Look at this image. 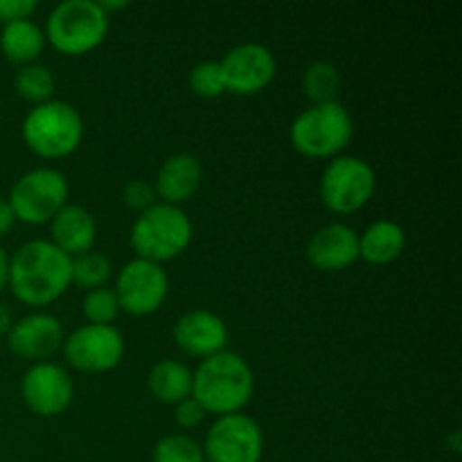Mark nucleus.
I'll return each mask as SVG.
<instances>
[{
  "mask_svg": "<svg viewBox=\"0 0 462 462\" xmlns=\"http://www.w3.org/2000/svg\"><path fill=\"white\" fill-rule=\"evenodd\" d=\"M120 310L131 316H149L158 311L170 291V278L162 264L134 257L122 266L116 282Z\"/></svg>",
  "mask_w": 462,
  "mask_h": 462,
  "instance_id": "9d476101",
  "label": "nucleus"
},
{
  "mask_svg": "<svg viewBox=\"0 0 462 462\" xmlns=\"http://www.w3.org/2000/svg\"><path fill=\"white\" fill-rule=\"evenodd\" d=\"M68 189V179L61 171L54 167H36L14 183L7 201L16 221L43 226L66 206Z\"/></svg>",
  "mask_w": 462,
  "mask_h": 462,
  "instance_id": "6e6552de",
  "label": "nucleus"
},
{
  "mask_svg": "<svg viewBox=\"0 0 462 462\" xmlns=\"http://www.w3.org/2000/svg\"><path fill=\"white\" fill-rule=\"evenodd\" d=\"M201 447L206 462H260L264 456V433L251 415H221Z\"/></svg>",
  "mask_w": 462,
  "mask_h": 462,
  "instance_id": "1a4fd4ad",
  "label": "nucleus"
},
{
  "mask_svg": "<svg viewBox=\"0 0 462 462\" xmlns=\"http://www.w3.org/2000/svg\"><path fill=\"white\" fill-rule=\"evenodd\" d=\"M66 341L63 325L57 316L36 311L12 323L7 332V346L16 356L27 361H43L52 356Z\"/></svg>",
  "mask_w": 462,
  "mask_h": 462,
  "instance_id": "4468645a",
  "label": "nucleus"
},
{
  "mask_svg": "<svg viewBox=\"0 0 462 462\" xmlns=\"http://www.w3.org/2000/svg\"><path fill=\"white\" fill-rule=\"evenodd\" d=\"M9 328H12V311H9V307L5 302H0V337L7 334Z\"/></svg>",
  "mask_w": 462,
  "mask_h": 462,
  "instance_id": "473e14b6",
  "label": "nucleus"
},
{
  "mask_svg": "<svg viewBox=\"0 0 462 462\" xmlns=\"http://www.w3.org/2000/svg\"><path fill=\"white\" fill-rule=\"evenodd\" d=\"M174 341L185 355L208 359L228 346V325L221 316L208 310L185 311L174 325Z\"/></svg>",
  "mask_w": 462,
  "mask_h": 462,
  "instance_id": "2eb2a0df",
  "label": "nucleus"
},
{
  "mask_svg": "<svg viewBox=\"0 0 462 462\" xmlns=\"http://www.w3.org/2000/svg\"><path fill=\"white\" fill-rule=\"evenodd\" d=\"M355 125L341 102L311 104L298 113L289 129L293 149L307 158H337L350 144Z\"/></svg>",
  "mask_w": 462,
  "mask_h": 462,
  "instance_id": "39448f33",
  "label": "nucleus"
},
{
  "mask_svg": "<svg viewBox=\"0 0 462 462\" xmlns=\"http://www.w3.org/2000/svg\"><path fill=\"white\" fill-rule=\"evenodd\" d=\"M147 386L162 404L176 406L192 397V370L174 359H162L149 370Z\"/></svg>",
  "mask_w": 462,
  "mask_h": 462,
  "instance_id": "412c9836",
  "label": "nucleus"
},
{
  "mask_svg": "<svg viewBox=\"0 0 462 462\" xmlns=\"http://www.w3.org/2000/svg\"><path fill=\"white\" fill-rule=\"evenodd\" d=\"M307 260L319 271H343L359 260V235L347 224L323 226L307 244Z\"/></svg>",
  "mask_w": 462,
  "mask_h": 462,
  "instance_id": "dca6fc26",
  "label": "nucleus"
},
{
  "mask_svg": "<svg viewBox=\"0 0 462 462\" xmlns=\"http://www.w3.org/2000/svg\"><path fill=\"white\" fill-rule=\"evenodd\" d=\"M70 284L72 257L48 239H30L9 257V287L23 305H50Z\"/></svg>",
  "mask_w": 462,
  "mask_h": 462,
  "instance_id": "f257e3e1",
  "label": "nucleus"
},
{
  "mask_svg": "<svg viewBox=\"0 0 462 462\" xmlns=\"http://www.w3.org/2000/svg\"><path fill=\"white\" fill-rule=\"evenodd\" d=\"M63 355L81 373H108L125 356V337L113 325H81L63 341Z\"/></svg>",
  "mask_w": 462,
  "mask_h": 462,
  "instance_id": "9b49d317",
  "label": "nucleus"
},
{
  "mask_svg": "<svg viewBox=\"0 0 462 462\" xmlns=\"http://www.w3.org/2000/svg\"><path fill=\"white\" fill-rule=\"evenodd\" d=\"M404 246L406 233L397 221H373L359 235V260H365L368 264L374 266L391 264V262H395L404 253Z\"/></svg>",
  "mask_w": 462,
  "mask_h": 462,
  "instance_id": "6ab92c4d",
  "label": "nucleus"
},
{
  "mask_svg": "<svg viewBox=\"0 0 462 462\" xmlns=\"http://www.w3.org/2000/svg\"><path fill=\"white\" fill-rule=\"evenodd\" d=\"M302 90L311 104L338 102L341 93V72L329 61H314L302 72Z\"/></svg>",
  "mask_w": 462,
  "mask_h": 462,
  "instance_id": "4be33fe9",
  "label": "nucleus"
},
{
  "mask_svg": "<svg viewBox=\"0 0 462 462\" xmlns=\"http://www.w3.org/2000/svg\"><path fill=\"white\" fill-rule=\"evenodd\" d=\"M45 32L32 18L7 23L0 32V50L5 57L18 66L34 63L45 48Z\"/></svg>",
  "mask_w": 462,
  "mask_h": 462,
  "instance_id": "aec40b11",
  "label": "nucleus"
},
{
  "mask_svg": "<svg viewBox=\"0 0 462 462\" xmlns=\"http://www.w3.org/2000/svg\"><path fill=\"white\" fill-rule=\"evenodd\" d=\"M27 149L41 158H66L84 140V120L72 104L61 99L36 104L21 126Z\"/></svg>",
  "mask_w": 462,
  "mask_h": 462,
  "instance_id": "20e7f679",
  "label": "nucleus"
},
{
  "mask_svg": "<svg viewBox=\"0 0 462 462\" xmlns=\"http://www.w3.org/2000/svg\"><path fill=\"white\" fill-rule=\"evenodd\" d=\"M153 462H206L203 447L185 433H170L153 447Z\"/></svg>",
  "mask_w": 462,
  "mask_h": 462,
  "instance_id": "393cba45",
  "label": "nucleus"
},
{
  "mask_svg": "<svg viewBox=\"0 0 462 462\" xmlns=\"http://www.w3.org/2000/svg\"><path fill=\"white\" fill-rule=\"evenodd\" d=\"M374 189H377V174L373 165L356 156L332 158L319 185L325 208L334 215L359 212L373 199Z\"/></svg>",
  "mask_w": 462,
  "mask_h": 462,
  "instance_id": "0eeeda50",
  "label": "nucleus"
},
{
  "mask_svg": "<svg viewBox=\"0 0 462 462\" xmlns=\"http://www.w3.org/2000/svg\"><path fill=\"white\" fill-rule=\"evenodd\" d=\"M188 84L192 88L194 95L206 99H215L219 95L226 93V81H224V70H221L219 61H199L197 66L189 70Z\"/></svg>",
  "mask_w": 462,
  "mask_h": 462,
  "instance_id": "a878e982",
  "label": "nucleus"
},
{
  "mask_svg": "<svg viewBox=\"0 0 462 462\" xmlns=\"http://www.w3.org/2000/svg\"><path fill=\"white\" fill-rule=\"evenodd\" d=\"M50 230H52L54 246L61 248L70 257L93 251L95 237H97L95 217L84 206H77V203H66L52 217Z\"/></svg>",
  "mask_w": 462,
  "mask_h": 462,
  "instance_id": "a211bd4d",
  "label": "nucleus"
},
{
  "mask_svg": "<svg viewBox=\"0 0 462 462\" xmlns=\"http://www.w3.org/2000/svg\"><path fill=\"white\" fill-rule=\"evenodd\" d=\"M122 197H125L126 208H131V210H135V212H144V210H149L153 203H158L153 185L147 183V180H143V179L129 180V183L125 185V192H122Z\"/></svg>",
  "mask_w": 462,
  "mask_h": 462,
  "instance_id": "cd10ccee",
  "label": "nucleus"
},
{
  "mask_svg": "<svg viewBox=\"0 0 462 462\" xmlns=\"http://www.w3.org/2000/svg\"><path fill=\"white\" fill-rule=\"evenodd\" d=\"M226 90L235 95H255L273 81L278 61L262 43H239L221 59Z\"/></svg>",
  "mask_w": 462,
  "mask_h": 462,
  "instance_id": "f8f14e48",
  "label": "nucleus"
},
{
  "mask_svg": "<svg viewBox=\"0 0 462 462\" xmlns=\"http://www.w3.org/2000/svg\"><path fill=\"white\" fill-rule=\"evenodd\" d=\"M203 180V165L194 153H174L167 158L156 174V197H161V203L179 206L189 201L201 188Z\"/></svg>",
  "mask_w": 462,
  "mask_h": 462,
  "instance_id": "f3484780",
  "label": "nucleus"
},
{
  "mask_svg": "<svg viewBox=\"0 0 462 462\" xmlns=\"http://www.w3.org/2000/svg\"><path fill=\"white\" fill-rule=\"evenodd\" d=\"M36 9H39L36 0H0V23L7 25V23L25 21L32 18Z\"/></svg>",
  "mask_w": 462,
  "mask_h": 462,
  "instance_id": "c85d7f7f",
  "label": "nucleus"
},
{
  "mask_svg": "<svg viewBox=\"0 0 462 462\" xmlns=\"http://www.w3.org/2000/svg\"><path fill=\"white\" fill-rule=\"evenodd\" d=\"M9 284V255L3 246H0V293Z\"/></svg>",
  "mask_w": 462,
  "mask_h": 462,
  "instance_id": "2f4dec72",
  "label": "nucleus"
},
{
  "mask_svg": "<svg viewBox=\"0 0 462 462\" xmlns=\"http://www.w3.org/2000/svg\"><path fill=\"white\" fill-rule=\"evenodd\" d=\"M14 88L23 99L36 104L50 102L57 90V81H54L52 70L41 63H27V66L18 68L16 77H14Z\"/></svg>",
  "mask_w": 462,
  "mask_h": 462,
  "instance_id": "5701e85b",
  "label": "nucleus"
},
{
  "mask_svg": "<svg viewBox=\"0 0 462 462\" xmlns=\"http://www.w3.org/2000/svg\"><path fill=\"white\" fill-rule=\"evenodd\" d=\"M81 311H84L86 320L90 325H113V320L120 314V302L113 289L99 287L86 293L84 302H81Z\"/></svg>",
  "mask_w": 462,
  "mask_h": 462,
  "instance_id": "bb28decb",
  "label": "nucleus"
},
{
  "mask_svg": "<svg viewBox=\"0 0 462 462\" xmlns=\"http://www.w3.org/2000/svg\"><path fill=\"white\" fill-rule=\"evenodd\" d=\"M131 248L140 260L170 262L179 257L192 242V221L188 212L170 203H153L140 212L131 226Z\"/></svg>",
  "mask_w": 462,
  "mask_h": 462,
  "instance_id": "7ed1b4c3",
  "label": "nucleus"
},
{
  "mask_svg": "<svg viewBox=\"0 0 462 462\" xmlns=\"http://www.w3.org/2000/svg\"><path fill=\"white\" fill-rule=\"evenodd\" d=\"M99 7L108 14V12H113V9H126L129 7V3H126V0H120V3H108V0H102V3H99Z\"/></svg>",
  "mask_w": 462,
  "mask_h": 462,
  "instance_id": "72a5a7b5",
  "label": "nucleus"
},
{
  "mask_svg": "<svg viewBox=\"0 0 462 462\" xmlns=\"http://www.w3.org/2000/svg\"><path fill=\"white\" fill-rule=\"evenodd\" d=\"M111 260L99 251H86L72 257V282L81 289H99L111 278Z\"/></svg>",
  "mask_w": 462,
  "mask_h": 462,
  "instance_id": "b1692460",
  "label": "nucleus"
},
{
  "mask_svg": "<svg viewBox=\"0 0 462 462\" xmlns=\"http://www.w3.org/2000/svg\"><path fill=\"white\" fill-rule=\"evenodd\" d=\"M43 32L57 52L79 57L106 39L108 14L97 0H66L50 12Z\"/></svg>",
  "mask_w": 462,
  "mask_h": 462,
  "instance_id": "423d86ee",
  "label": "nucleus"
},
{
  "mask_svg": "<svg viewBox=\"0 0 462 462\" xmlns=\"http://www.w3.org/2000/svg\"><path fill=\"white\" fill-rule=\"evenodd\" d=\"M255 391V377L237 352L224 350L199 364L192 373V397L212 415L242 413Z\"/></svg>",
  "mask_w": 462,
  "mask_h": 462,
  "instance_id": "f03ea898",
  "label": "nucleus"
},
{
  "mask_svg": "<svg viewBox=\"0 0 462 462\" xmlns=\"http://www.w3.org/2000/svg\"><path fill=\"white\" fill-rule=\"evenodd\" d=\"M21 395L32 413L41 415V418H54L72 404L75 386H72V379L66 368L50 364V361H41L23 374Z\"/></svg>",
  "mask_w": 462,
  "mask_h": 462,
  "instance_id": "ddd939ff",
  "label": "nucleus"
},
{
  "mask_svg": "<svg viewBox=\"0 0 462 462\" xmlns=\"http://www.w3.org/2000/svg\"><path fill=\"white\" fill-rule=\"evenodd\" d=\"M14 224H16V217H14L12 206H9L7 199H0V237L12 233Z\"/></svg>",
  "mask_w": 462,
  "mask_h": 462,
  "instance_id": "7c9ffc66",
  "label": "nucleus"
},
{
  "mask_svg": "<svg viewBox=\"0 0 462 462\" xmlns=\"http://www.w3.org/2000/svg\"><path fill=\"white\" fill-rule=\"evenodd\" d=\"M206 409L194 397H188V400L179 402L174 406V418L179 422V427L183 429H197L206 420Z\"/></svg>",
  "mask_w": 462,
  "mask_h": 462,
  "instance_id": "c756f323",
  "label": "nucleus"
}]
</instances>
